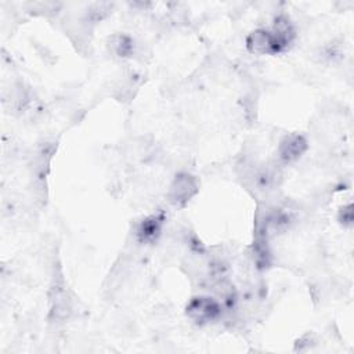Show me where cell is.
I'll return each mask as SVG.
<instances>
[{
    "label": "cell",
    "mask_w": 354,
    "mask_h": 354,
    "mask_svg": "<svg viewBox=\"0 0 354 354\" xmlns=\"http://www.w3.org/2000/svg\"><path fill=\"white\" fill-rule=\"evenodd\" d=\"M198 188L199 184L194 176L188 173H180L174 177L173 183L170 184L167 199L174 206H184L198 192Z\"/></svg>",
    "instance_id": "6da1fadb"
},
{
    "label": "cell",
    "mask_w": 354,
    "mask_h": 354,
    "mask_svg": "<svg viewBox=\"0 0 354 354\" xmlns=\"http://www.w3.org/2000/svg\"><path fill=\"white\" fill-rule=\"evenodd\" d=\"M185 313L192 321L198 324H206L216 319L220 315L221 306L218 304L217 300L212 297L198 296L188 303Z\"/></svg>",
    "instance_id": "7a4b0ae2"
},
{
    "label": "cell",
    "mask_w": 354,
    "mask_h": 354,
    "mask_svg": "<svg viewBox=\"0 0 354 354\" xmlns=\"http://www.w3.org/2000/svg\"><path fill=\"white\" fill-rule=\"evenodd\" d=\"M246 47L254 54H274L282 51V47L274 33L267 29H256L246 39Z\"/></svg>",
    "instance_id": "3957f363"
},
{
    "label": "cell",
    "mask_w": 354,
    "mask_h": 354,
    "mask_svg": "<svg viewBox=\"0 0 354 354\" xmlns=\"http://www.w3.org/2000/svg\"><path fill=\"white\" fill-rule=\"evenodd\" d=\"M306 149H307L306 138L299 134H290L281 141L278 153L283 162H293L297 158H300Z\"/></svg>",
    "instance_id": "277c9868"
},
{
    "label": "cell",
    "mask_w": 354,
    "mask_h": 354,
    "mask_svg": "<svg viewBox=\"0 0 354 354\" xmlns=\"http://www.w3.org/2000/svg\"><path fill=\"white\" fill-rule=\"evenodd\" d=\"M162 224H163V217L159 214H152L148 218H145L138 228L140 239L142 242H151L156 239L158 235L160 234Z\"/></svg>",
    "instance_id": "5b68a950"
},
{
    "label": "cell",
    "mask_w": 354,
    "mask_h": 354,
    "mask_svg": "<svg viewBox=\"0 0 354 354\" xmlns=\"http://www.w3.org/2000/svg\"><path fill=\"white\" fill-rule=\"evenodd\" d=\"M113 47H115V51L119 57H126L131 51L133 44H131V40L127 36H118L116 41L113 43Z\"/></svg>",
    "instance_id": "8992f818"
}]
</instances>
